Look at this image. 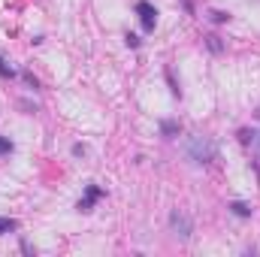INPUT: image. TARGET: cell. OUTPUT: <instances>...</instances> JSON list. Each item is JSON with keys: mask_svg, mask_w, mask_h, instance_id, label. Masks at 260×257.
Segmentation results:
<instances>
[{"mask_svg": "<svg viewBox=\"0 0 260 257\" xmlns=\"http://www.w3.org/2000/svg\"><path fill=\"white\" fill-rule=\"evenodd\" d=\"M185 154H188V160H191V164L206 167L209 160H215L218 148H215V142H212L209 136H191V139L185 142Z\"/></svg>", "mask_w": 260, "mask_h": 257, "instance_id": "6da1fadb", "label": "cell"}, {"mask_svg": "<svg viewBox=\"0 0 260 257\" xmlns=\"http://www.w3.org/2000/svg\"><path fill=\"white\" fill-rule=\"evenodd\" d=\"M12 148H15L12 139H9V136H0V157H3V154H12Z\"/></svg>", "mask_w": 260, "mask_h": 257, "instance_id": "8fae6325", "label": "cell"}, {"mask_svg": "<svg viewBox=\"0 0 260 257\" xmlns=\"http://www.w3.org/2000/svg\"><path fill=\"white\" fill-rule=\"evenodd\" d=\"M21 76H24V82H27V88H34V91H37V88H40V79H37V76H34V73H27V70H24V73H21Z\"/></svg>", "mask_w": 260, "mask_h": 257, "instance_id": "4fadbf2b", "label": "cell"}, {"mask_svg": "<svg viewBox=\"0 0 260 257\" xmlns=\"http://www.w3.org/2000/svg\"><path fill=\"white\" fill-rule=\"evenodd\" d=\"M106 197V191L100 188V185H85V197L79 200V212H91L94 209V203L97 200H103Z\"/></svg>", "mask_w": 260, "mask_h": 257, "instance_id": "277c9868", "label": "cell"}, {"mask_svg": "<svg viewBox=\"0 0 260 257\" xmlns=\"http://www.w3.org/2000/svg\"><path fill=\"white\" fill-rule=\"evenodd\" d=\"M230 212H233V215H239V218H251V212H254V209H251L248 203H242V200H233V203H230Z\"/></svg>", "mask_w": 260, "mask_h": 257, "instance_id": "52a82bcc", "label": "cell"}, {"mask_svg": "<svg viewBox=\"0 0 260 257\" xmlns=\"http://www.w3.org/2000/svg\"><path fill=\"white\" fill-rule=\"evenodd\" d=\"M209 18H212L215 24H224V21H230V15H227V12H221V9H212V12H209Z\"/></svg>", "mask_w": 260, "mask_h": 257, "instance_id": "30bf717a", "label": "cell"}, {"mask_svg": "<svg viewBox=\"0 0 260 257\" xmlns=\"http://www.w3.org/2000/svg\"><path fill=\"white\" fill-rule=\"evenodd\" d=\"M12 230H18V221H12V218H0V236H6V233H12Z\"/></svg>", "mask_w": 260, "mask_h": 257, "instance_id": "9c48e42d", "label": "cell"}, {"mask_svg": "<svg viewBox=\"0 0 260 257\" xmlns=\"http://www.w3.org/2000/svg\"><path fill=\"white\" fill-rule=\"evenodd\" d=\"M133 9H136V15H139V21H142V30H145V34H151V30L157 27V9H154L148 0H139Z\"/></svg>", "mask_w": 260, "mask_h": 257, "instance_id": "3957f363", "label": "cell"}, {"mask_svg": "<svg viewBox=\"0 0 260 257\" xmlns=\"http://www.w3.org/2000/svg\"><path fill=\"white\" fill-rule=\"evenodd\" d=\"M206 46H209V52H215V55H221V52H224V43H221V37H215V34H209V37H206Z\"/></svg>", "mask_w": 260, "mask_h": 257, "instance_id": "ba28073f", "label": "cell"}, {"mask_svg": "<svg viewBox=\"0 0 260 257\" xmlns=\"http://www.w3.org/2000/svg\"><path fill=\"white\" fill-rule=\"evenodd\" d=\"M254 118H257V121H260V109H257V112H254Z\"/></svg>", "mask_w": 260, "mask_h": 257, "instance_id": "2e32d148", "label": "cell"}, {"mask_svg": "<svg viewBox=\"0 0 260 257\" xmlns=\"http://www.w3.org/2000/svg\"><path fill=\"white\" fill-rule=\"evenodd\" d=\"M239 142H242L245 148H251V154L260 160V130L242 127V130H239Z\"/></svg>", "mask_w": 260, "mask_h": 257, "instance_id": "5b68a950", "label": "cell"}, {"mask_svg": "<svg viewBox=\"0 0 260 257\" xmlns=\"http://www.w3.org/2000/svg\"><path fill=\"white\" fill-rule=\"evenodd\" d=\"M160 133H164L167 139H176V136L182 133V124H179V121H173V118H167V121H160Z\"/></svg>", "mask_w": 260, "mask_h": 257, "instance_id": "8992f818", "label": "cell"}, {"mask_svg": "<svg viewBox=\"0 0 260 257\" xmlns=\"http://www.w3.org/2000/svg\"><path fill=\"white\" fill-rule=\"evenodd\" d=\"M85 154H88V148H85L82 142H76V145H73V157H85Z\"/></svg>", "mask_w": 260, "mask_h": 257, "instance_id": "9a60e30c", "label": "cell"}, {"mask_svg": "<svg viewBox=\"0 0 260 257\" xmlns=\"http://www.w3.org/2000/svg\"><path fill=\"white\" fill-rule=\"evenodd\" d=\"M0 76H3V79H15V70H12V67L6 64L3 58H0Z\"/></svg>", "mask_w": 260, "mask_h": 257, "instance_id": "7c38bea8", "label": "cell"}, {"mask_svg": "<svg viewBox=\"0 0 260 257\" xmlns=\"http://www.w3.org/2000/svg\"><path fill=\"white\" fill-rule=\"evenodd\" d=\"M170 230L185 242V239H191V233H194V224H191V218L185 215V212H179V209H173L170 212Z\"/></svg>", "mask_w": 260, "mask_h": 257, "instance_id": "7a4b0ae2", "label": "cell"}, {"mask_svg": "<svg viewBox=\"0 0 260 257\" xmlns=\"http://www.w3.org/2000/svg\"><path fill=\"white\" fill-rule=\"evenodd\" d=\"M124 43H127L130 49H139V46H142V40H139L136 34H127V37H124Z\"/></svg>", "mask_w": 260, "mask_h": 257, "instance_id": "5bb4252c", "label": "cell"}]
</instances>
